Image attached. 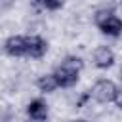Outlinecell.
<instances>
[{
  "instance_id": "1",
  "label": "cell",
  "mask_w": 122,
  "mask_h": 122,
  "mask_svg": "<svg viewBox=\"0 0 122 122\" xmlns=\"http://www.w3.org/2000/svg\"><path fill=\"white\" fill-rule=\"evenodd\" d=\"M82 69H84V61L78 55H67L61 61V65H57L55 71H53L57 86L59 88H72V86H76Z\"/></svg>"
},
{
  "instance_id": "9",
  "label": "cell",
  "mask_w": 122,
  "mask_h": 122,
  "mask_svg": "<svg viewBox=\"0 0 122 122\" xmlns=\"http://www.w3.org/2000/svg\"><path fill=\"white\" fill-rule=\"evenodd\" d=\"M32 2L36 6L48 10V11H57V10H61L65 6V0H32Z\"/></svg>"
},
{
  "instance_id": "7",
  "label": "cell",
  "mask_w": 122,
  "mask_h": 122,
  "mask_svg": "<svg viewBox=\"0 0 122 122\" xmlns=\"http://www.w3.org/2000/svg\"><path fill=\"white\" fill-rule=\"evenodd\" d=\"M116 57H114V51L109 48V46H97L93 50V65L99 69V71H107L114 65Z\"/></svg>"
},
{
  "instance_id": "6",
  "label": "cell",
  "mask_w": 122,
  "mask_h": 122,
  "mask_svg": "<svg viewBox=\"0 0 122 122\" xmlns=\"http://www.w3.org/2000/svg\"><path fill=\"white\" fill-rule=\"evenodd\" d=\"M48 53V40L38 34L27 36V57L29 59H42Z\"/></svg>"
},
{
  "instance_id": "10",
  "label": "cell",
  "mask_w": 122,
  "mask_h": 122,
  "mask_svg": "<svg viewBox=\"0 0 122 122\" xmlns=\"http://www.w3.org/2000/svg\"><path fill=\"white\" fill-rule=\"evenodd\" d=\"M112 103H114V105L122 111V86L116 90V95H114V101H112Z\"/></svg>"
},
{
  "instance_id": "3",
  "label": "cell",
  "mask_w": 122,
  "mask_h": 122,
  "mask_svg": "<svg viewBox=\"0 0 122 122\" xmlns=\"http://www.w3.org/2000/svg\"><path fill=\"white\" fill-rule=\"evenodd\" d=\"M116 90H118V86L112 82V80H107V78H101V80H97L93 86H92V90L88 92L90 93V97H93L97 103H112L114 101V95H116Z\"/></svg>"
},
{
  "instance_id": "11",
  "label": "cell",
  "mask_w": 122,
  "mask_h": 122,
  "mask_svg": "<svg viewBox=\"0 0 122 122\" xmlns=\"http://www.w3.org/2000/svg\"><path fill=\"white\" fill-rule=\"evenodd\" d=\"M67 122H86V120H67Z\"/></svg>"
},
{
  "instance_id": "4",
  "label": "cell",
  "mask_w": 122,
  "mask_h": 122,
  "mask_svg": "<svg viewBox=\"0 0 122 122\" xmlns=\"http://www.w3.org/2000/svg\"><path fill=\"white\" fill-rule=\"evenodd\" d=\"M4 51L10 57H27V36L11 34L4 40Z\"/></svg>"
},
{
  "instance_id": "5",
  "label": "cell",
  "mask_w": 122,
  "mask_h": 122,
  "mask_svg": "<svg viewBox=\"0 0 122 122\" xmlns=\"http://www.w3.org/2000/svg\"><path fill=\"white\" fill-rule=\"evenodd\" d=\"M27 116L32 122H46L50 116V107L42 97H34L27 103Z\"/></svg>"
},
{
  "instance_id": "2",
  "label": "cell",
  "mask_w": 122,
  "mask_h": 122,
  "mask_svg": "<svg viewBox=\"0 0 122 122\" xmlns=\"http://www.w3.org/2000/svg\"><path fill=\"white\" fill-rule=\"evenodd\" d=\"M93 23L99 29V32H103L111 38H118L122 34V17L112 8L97 10L95 15H93Z\"/></svg>"
},
{
  "instance_id": "8",
  "label": "cell",
  "mask_w": 122,
  "mask_h": 122,
  "mask_svg": "<svg viewBox=\"0 0 122 122\" xmlns=\"http://www.w3.org/2000/svg\"><path fill=\"white\" fill-rule=\"evenodd\" d=\"M36 88H38L40 93H51L59 86H57V80H55L53 72H48V74H40L36 78Z\"/></svg>"
},
{
  "instance_id": "12",
  "label": "cell",
  "mask_w": 122,
  "mask_h": 122,
  "mask_svg": "<svg viewBox=\"0 0 122 122\" xmlns=\"http://www.w3.org/2000/svg\"><path fill=\"white\" fill-rule=\"evenodd\" d=\"M120 82H122V69H120Z\"/></svg>"
}]
</instances>
